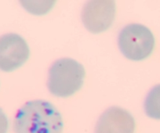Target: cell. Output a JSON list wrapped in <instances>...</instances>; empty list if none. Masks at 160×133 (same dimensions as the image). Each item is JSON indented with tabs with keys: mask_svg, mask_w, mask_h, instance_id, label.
Returning <instances> with one entry per match:
<instances>
[{
	"mask_svg": "<svg viewBox=\"0 0 160 133\" xmlns=\"http://www.w3.org/2000/svg\"><path fill=\"white\" fill-rule=\"evenodd\" d=\"M82 64L71 58L55 61L49 70L47 82L49 91L53 96L66 98L82 88L85 78Z\"/></svg>",
	"mask_w": 160,
	"mask_h": 133,
	"instance_id": "7a4b0ae2",
	"label": "cell"
},
{
	"mask_svg": "<svg viewBox=\"0 0 160 133\" xmlns=\"http://www.w3.org/2000/svg\"><path fill=\"white\" fill-rule=\"evenodd\" d=\"M134 131L133 116L122 108L112 107L99 117L94 133H134Z\"/></svg>",
	"mask_w": 160,
	"mask_h": 133,
	"instance_id": "8992f818",
	"label": "cell"
},
{
	"mask_svg": "<svg viewBox=\"0 0 160 133\" xmlns=\"http://www.w3.org/2000/svg\"><path fill=\"white\" fill-rule=\"evenodd\" d=\"M30 55L26 41L18 34L0 36V70L10 72L19 68Z\"/></svg>",
	"mask_w": 160,
	"mask_h": 133,
	"instance_id": "5b68a950",
	"label": "cell"
},
{
	"mask_svg": "<svg viewBox=\"0 0 160 133\" xmlns=\"http://www.w3.org/2000/svg\"><path fill=\"white\" fill-rule=\"evenodd\" d=\"M144 108L149 117L160 120V85L154 86L148 93Z\"/></svg>",
	"mask_w": 160,
	"mask_h": 133,
	"instance_id": "52a82bcc",
	"label": "cell"
},
{
	"mask_svg": "<svg viewBox=\"0 0 160 133\" xmlns=\"http://www.w3.org/2000/svg\"><path fill=\"white\" fill-rule=\"evenodd\" d=\"M62 116L51 103L45 100L27 102L13 121L15 133H62Z\"/></svg>",
	"mask_w": 160,
	"mask_h": 133,
	"instance_id": "6da1fadb",
	"label": "cell"
},
{
	"mask_svg": "<svg viewBox=\"0 0 160 133\" xmlns=\"http://www.w3.org/2000/svg\"><path fill=\"white\" fill-rule=\"evenodd\" d=\"M8 127L9 122L7 115L0 108V133H7Z\"/></svg>",
	"mask_w": 160,
	"mask_h": 133,
	"instance_id": "ba28073f",
	"label": "cell"
},
{
	"mask_svg": "<svg viewBox=\"0 0 160 133\" xmlns=\"http://www.w3.org/2000/svg\"><path fill=\"white\" fill-rule=\"evenodd\" d=\"M118 45L122 54L130 60L148 57L155 46V38L150 30L140 24H130L119 32Z\"/></svg>",
	"mask_w": 160,
	"mask_h": 133,
	"instance_id": "3957f363",
	"label": "cell"
},
{
	"mask_svg": "<svg viewBox=\"0 0 160 133\" xmlns=\"http://www.w3.org/2000/svg\"><path fill=\"white\" fill-rule=\"evenodd\" d=\"M82 21L89 31L98 34L108 30L115 17V3L112 0H93L84 5Z\"/></svg>",
	"mask_w": 160,
	"mask_h": 133,
	"instance_id": "277c9868",
	"label": "cell"
}]
</instances>
